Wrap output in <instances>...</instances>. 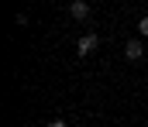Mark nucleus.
I'll use <instances>...</instances> for the list:
<instances>
[{
    "label": "nucleus",
    "mask_w": 148,
    "mask_h": 127,
    "mask_svg": "<svg viewBox=\"0 0 148 127\" xmlns=\"http://www.w3.org/2000/svg\"><path fill=\"white\" fill-rule=\"evenodd\" d=\"M124 55H127V62H138V58H145V41H141V38H131V41L124 45Z\"/></svg>",
    "instance_id": "nucleus-1"
},
{
    "label": "nucleus",
    "mask_w": 148,
    "mask_h": 127,
    "mask_svg": "<svg viewBox=\"0 0 148 127\" xmlns=\"http://www.w3.org/2000/svg\"><path fill=\"white\" fill-rule=\"evenodd\" d=\"M97 45H100L97 35H83V38L76 41V52H79V55H93V52H97Z\"/></svg>",
    "instance_id": "nucleus-2"
},
{
    "label": "nucleus",
    "mask_w": 148,
    "mask_h": 127,
    "mask_svg": "<svg viewBox=\"0 0 148 127\" xmlns=\"http://www.w3.org/2000/svg\"><path fill=\"white\" fill-rule=\"evenodd\" d=\"M69 14H73L76 21H86V17H90V3H86V0H73V3H69Z\"/></svg>",
    "instance_id": "nucleus-3"
},
{
    "label": "nucleus",
    "mask_w": 148,
    "mask_h": 127,
    "mask_svg": "<svg viewBox=\"0 0 148 127\" xmlns=\"http://www.w3.org/2000/svg\"><path fill=\"white\" fill-rule=\"evenodd\" d=\"M138 35H141V38H148V14L138 21Z\"/></svg>",
    "instance_id": "nucleus-4"
},
{
    "label": "nucleus",
    "mask_w": 148,
    "mask_h": 127,
    "mask_svg": "<svg viewBox=\"0 0 148 127\" xmlns=\"http://www.w3.org/2000/svg\"><path fill=\"white\" fill-rule=\"evenodd\" d=\"M45 127H69L66 120H52V124H45Z\"/></svg>",
    "instance_id": "nucleus-5"
}]
</instances>
